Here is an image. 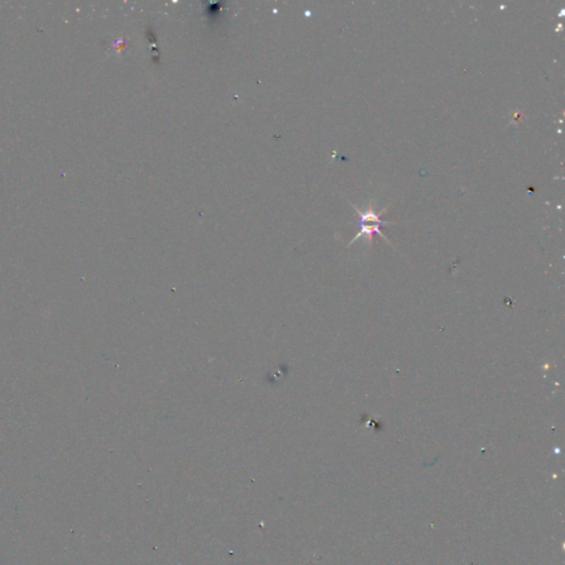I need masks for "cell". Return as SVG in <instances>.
<instances>
[{"label":"cell","instance_id":"1","mask_svg":"<svg viewBox=\"0 0 565 565\" xmlns=\"http://www.w3.org/2000/svg\"><path fill=\"white\" fill-rule=\"evenodd\" d=\"M359 216H360V220H359V225H360V232L358 234L355 235V237L352 240L351 243H353L356 239L361 235H366L369 240V242L371 243V240H372V235L374 233L376 234L381 235L383 239L386 240L389 242V240L382 234L381 232V225L382 224H389L388 222H384V221H382L379 217V214H376L373 210L372 207L370 206V209L368 212H360L358 211ZM350 243V244H351ZM390 243V242H389Z\"/></svg>","mask_w":565,"mask_h":565}]
</instances>
